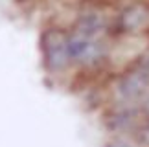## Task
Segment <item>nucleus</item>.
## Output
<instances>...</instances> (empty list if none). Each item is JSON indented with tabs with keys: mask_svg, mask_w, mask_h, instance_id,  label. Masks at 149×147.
<instances>
[{
	"mask_svg": "<svg viewBox=\"0 0 149 147\" xmlns=\"http://www.w3.org/2000/svg\"><path fill=\"white\" fill-rule=\"evenodd\" d=\"M146 114L140 105L129 103H114L111 105L105 116V127L111 134H133L138 131V127L144 123Z\"/></svg>",
	"mask_w": 149,
	"mask_h": 147,
	"instance_id": "obj_6",
	"label": "nucleus"
},
{
	"mask_svg": "<svg viewBox=\"0 0 149 147\" xmlns=\"http://www.w3.org/2000/svg\"><path fill=\"white\" fill-rule=\"evenodd\" d=\"M103 147H142L134 140V136H127V134H112L105 142Z\"/></svg>",
	"mask_w": 149,
	"mask_h": 147,
	"instance_id": "obj_7",
	"label": "nucleus"
},
{
	"mask_svg": "<svg viewBox=\"0 0 149 147\" xmlns=\"http://www.w3.org/2000/svg\"><path fill=\"white\" fill-rule=\"evenodd\" d=\"M133 136L142 147H149V120H144V123L138 127V131Z\"/></svg>",
	"mask_w": 149,
	"mask_h": 147,
	"instance_id": "obj_8",
	"label": "nucleus"
},
{
	"mask_svg": "<svg viewBox=\"0 0 149 147\" xmlns=\"http://www.w3.org/2000/svg\"><path fill=\"white\" fill-rule=\"evenodd\" d=\"M112 13L114 11H111V8L105 4L88 2L76 15L74 22L70 24V30L79 31L83 35H90V37H109Z\"/></svg>",
	"mask_w": 149,
	"mask_h": 147,
	"instance_id": "obj_5",
	"label": "nucleus"
},
{
	"mask_svg": "<svg viewBox=\"0 0 149 147\" xmlns=\"http://www.w3.org/2000/svg\"><path fill=\"white\" fill-rule=\"evenodd\" d=\"M149 28V0H127L114 9L109 37L112 41L138 37Z\"/></svg>",
	"mask_w": 149,
	"mask_h": 147,
	"instance_id": "obj_3",
	"label": "nucleus"
},
{
	"mask_svg": "<svg viewBox=\"0 0 149 147\" xmlns=\"http://www.w3.org/2000/svg\"><path fill=\"white\" fill-rule=\"evenodd\" d=\"M140 107H142V110H144V114H146V120H149V94L144 98V101L140 103Z\"/></svg>",
	"mask_w": 149,
	"mask_h": 147,
	"instance_id": "obj_9",
	"label": "nucleus"
},
{
	"mask_svg": "<svg viewBox=\"0 0 149 147\" xmlns=\"http://www.w3.org/2000/svg\"><path fill=\"white\" fill-rule=\"evenodd\" d=\"M146 37H147V41H149V28H147V31H146Z\"/></svg>",
	"mask_w": 149,
	"mask_h": 147,
	"instance_id": "obj_10",
	"label": "nucleus"
},
{
	"mask_svg": "<svg viewBox=\"0 0 149 147\" xmlns=\"http://www.w3.org/2000/svg\"><path fill=\"white\" fill-rule=\"evenodd\" d=\"M149 94V52L140 53L114 79L111 96L114 103L140 105Z\"/></svg>",
	"mask_w": 149,
	"mask_h": 147,
	"instance_id": "obj_1",
	"label": "nucleus"
},
{
	"mask_svg": "<svg viewBox=\"0 0 149 147\" xmlns=\"http://www.w3.org/2000/svg\"><path fill=\"white\" fill-rule=\"evenodd\" d=\"M66 35L68 28L50 26L41 33V53L46 70L59 74L70 68V57L66 50Z\"/></svg>",
	"mask_w": 149,
	"mask_h": 147,
	"instance_id": "obj_4",
	"label": "nucleus"
},
{
	"mask_svg": "<svg viewBox=\"0 0 149 147\" xmlns=\"http://www.w3.org/2000/svg\"><path fill=\"white\" fill-rule=\"evenodd\" d=\"M111 37H90L68 28L66 50L72 66L85 70H98L109 63L111 57Z\"/></svg>",
	"mask_w": 149,
	"mask_h": 147,
	"instance_id": "obj_2",
	"label": "nucleus"
}]
</instances>
